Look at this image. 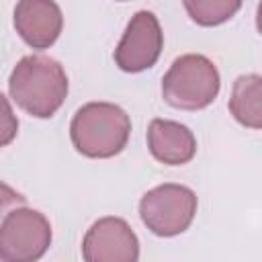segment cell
<instances>
[{
  "instance_id": "6da1fadb",
  "label": "cell",
  "mask_w": 262,
  "mask_h": 262,
  "mask_svg": "<svg viewBox=\"0 0 262 262\" xmlns=\"http://www.w3.org/2000/svg\"><path fill=\"white\" fill-rule=\"evenodd\" d=\"M68 76L63 66L47 55H25L12 68L8 92L12 100L31 117H53L68 96Z\"/></svg>"
},
{
  "instance_id": "7a4b0ae2",
  "label": "cell",
  "mask_w": 262,
  "mask_h": 262,
  "mask_svg": "<svg viewBox=\"0 0 262 262\" xmlns=\"http://www.w3.org/2000/svg\"><path fill=\"white\" fill-rule=\"evenodd\" d=\"M131 135L129 115L113 102H86L70 123V139L78 154L106 160L127 147Z\"/></svg>"
},
{
  "instance_id": "3957f363",
  "label": "cell",
  "mask_w": 262,
  "mask_h": 262,
  "mask_svg": "<svg viewBox=\"0 0 262 262\" xmlns=\"http://www.w3.org/2000/svg\"><path fill=\"white\" fill-rule=\"evenodd\" d=\"M221 88L217 66L201 53H186L172 61L162 78L164 100L180 111H201L209 106Z\"/></svg>"
},
{
  "instance_id": "277c9868",
  "label": "cell",
  "mask_w": 262,
  "mask_h": 262,
  "mask_svg": "<svg viewBox=\"0 0 262 262\" xmlns=\"http://www.w3.org/2000/svg\"><path fill=\"white\" fill-rule=\"evenodd\" d=\"M196 194L184 184L166 182L147 190L139 201V217L143 225L160 237L184 233L196 215Z\"/></svg>"
},
{
  "instance_id": "5b68a950",
  "label": "cell",
  "mask_w": 262,
  "mask_h": 262,
  "mask_svg": "<svg viewBox=\"0 0 262 262\" xmlns=\"http://www.w3.org/2000/svg\"><path fill=\"white\" fill-rule=\"evenodd\" d=\"M51 246L49 219L29 207L8 211L0 223V260L35 262L45 256Z\"/></svg>"
},
{
  "instance_id": "8992f818",
  "label": "cell",
  "mask_w": 262,
  "mask_h": 262,
  "mask_svg": "<svg viewBox=\"0 0 262 262\" xmlns=\"http://www.w3.org/2000/svg\"><path fill=\"white\" fill-rule=\"evenodd\" d=\"M162 47L164 33L158 16L151 10H139L131 16L115 49V63L127 74H139L156 66Z\"/></svg>"
},
{
  "instance_id": "52a82bcc",
  "label": "cell",
  "mask_w": 262,
  "mask_h": 262,
  "mask_svg": "<svg viewBox=\"0 0 262 262\" xmlns=\"http://www.w3.org/2000/svg\"><path fill=\"white\" fill-rule=\"evenodd\" d=\"M86 262H137L139 239L131 225L121 217H102L90 225L82 239Z\"/></svg>"
},
{
  "instance_id": "ba28073f",
  "label": "cell",
  "mask_w": 262,
  "mask_h": 262,
  "mask_svg": "<svg viewBox=\"0 0 262 262\" xmlns=\"http://www.w3.org/2000/svg\"><path fill=\"white\" fill-rule=\"evenodd\" d=\"M14 29L33 49H49L61 35L63 14L55 0H18Z\"/></svg>"
},
{
  "instance_id": "9c48e42d",
  "label": "cell",
  "mask_w": 262,
  "mask_h": 262,
  "mask_svg": "<svg viewBox=\"0 0 262 262\" xmlns=\"http://www.w3.org/2000/svg\"><path fill=\"white\" fill-rule=\"evenodd\" d=\"M147 149L166 166H182L194 158L196 139L194 133L178 121L151 119L147 127Z\"/></svg>"
},
{
  "instance_id": "30bf717a",
  "label": "cell",
  "mask_w": 262,
  "mask_h": 262,
  "mask_svg": "<svg viewBox=\"0 0 262 262\" xmlns=\"http://www.w3.org/2000/svg\"><path fill=\"white\" fill-rule=\"evenodd\" d=\"M227 106L239 125L262 129V76L244 74L235 78Z\"/></svg>"
},
{
  "instance_id": "8fae6325",
  "label": "cell",
  "mask_w": 262,
  "mask_h": 262,
  "mask_svg": "<svg viewBox=\"0 0 262 262\" xmlns=\"http://www.w3.org/2000/svg\"><path fill=\"white\" fill-rule=\"evenodd\" d=\"M182 4L199 27L223 25L242 8V0H182Z\"/></svg>"
},
{
  "instance_id": "7c38bea8",
  "label": "cell",
  "mask_w": 262,
  "mask_h": 262,
  "mask_svg": "<svg viewBox=\"0 0 262 262\" xmlns=\"http://www.w3.org/2000/svg\"><path fill=\"white\" fill-rule=\"evenodd\" d=\"M256 27H258V33L262 35V0L258 2V10H256Z\"/></svg>"
},
{
  "instance_id": "4fadbf2b",
  "label": "cell",
  "mask_w": 262,
  "mask_h": 262,
  "mask_svg": "<svg viewBox=\"0 0 262 262\" xmlns=\"http://www.w3.org/2000/svg\"><path fill=\"white\" fill-rule=\"evenodd\" d=\"M119 2H125V0H119Z\"/></svg>"
}]
</instances>
